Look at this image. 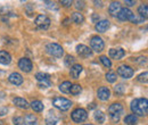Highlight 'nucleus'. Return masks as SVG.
<instances>
[{
    "label": "nucleus",
    "mask_w": 148,
    "mask_h": 125,
    "mask_svg": "<svg viewBox=\"0 0 148 125\" xmlns=\"http://www.w3.org/2000/svg\"><path fill=\"white\" fill-rule=\"evenodd\" d=\"M131 110L133 115L138 116H146L148 111V101L146 98H138L131 102Z\"/></svg>",
    "instance_id": "1"
},
{
    "label": "nucleus",
    "mask_w": 148,
    "mask_h": 125,
    "mask_svg": "<svg viewBox=\"0 0 148 125\" xmlns=\"http://www.w3.org/2000/svg\"><path fill=\"white\" fill-rule=\"evenodd\" d=\"M53 105L55 108L62 110V111H66L72 107V101L66 98H63V97H57L53 100Z\"/></svg>",
    "instance_id": "2"
},
{
    "label": "nucleus",
    "mask_w": 148,
    "mask_h": 125,
    "mask_svg": "<svg viewBox=\"0 0 148 125\" xmlns=\"http://www.w3.org/2000/svg\"><path fill=\"white\" fill-rule=\"evenodd\" d=\"M108 113L113 122H119L121 114L123 113V106L121 104H112L108 108Z\"/></svg>",
    "instance_id": "3"
},
{
    "label": "nucleus",
    "mask_w": 148,
    "mask_h": 125,
    "mask_svg": "<svg viewBox=\"0 0 148 125\" xmlns=\"http://www.w3.org/2000/svg\"><path fill=\"white\" fill-rule=\"evenodd\" d=\"M71 117H72V120L75 123H82L88 118V113L83 108H77V109L72 111Z\"/></svg>",
    "instance_id": "4"
},
{
    "label": "nucleus",
    "mask_w": 148,
    "mask_h": 125,
    "mask_svg": "<svg viewBox=\"0 0 148 125\" xmlns=\"http://www.w3.org/2000/svg\"><path fill=\"white\" fill-rule=\"evenodd\" d=\"M46 50L49 55L57 57V58H60L64 55V49L62 48V46H59L57 43H48L46 47Z\"/></svg>",
    "instance_id": "5"
},
{
    "label": "nucleus",
    "mask_w": 148,
    "mask_h": 125,
    "mask_svg": "<svg viewBox=\"0 0 148 125\" xmlns=\"http://www.w3.org/2000/svg\"><path fill=\"white\" fill-rule=\"evenodd\" d=\"M90 47H91V49L93 51L101 53L104 50V48H105V42L100 36H92L91 40H90Z\"/></svg>",
    "instance_id": "6"
},
{
    "label": "nucleus",
    "mask_w": 148,
    "mask_h": 125,
    "mask_svg": "<svg viewBox=\"0 0 148 125\" xmlns=\"http://www.w3.org/2000/svg\"><path fill=\"white\" fill-rule=\"evenodd\" d=\"M50 23H51L50 18L48 16H46V15H39V16H37L36 20H34V24L40 30H47L50 26Z\"/></svg>",
    "instance_id": "7"
},
{
    "label": "nucleus",
    "mask_w": 148,
    "mask_h": 125,
    "mask_svg": "<svg viewBox=\"0 0 148 125\" xmlns=\"http://www.w3.org/2000/svg\"><path fill=\"white\" fill-rule=\"evenodd\" d=\"M133 70L128 65H122L117 68V74L123 79H131L133 76Z\"/></svg>",
    "instance_id": "8"
},
{
    "label": "nucleus",
    "mask_w": 148,
    "mask_h": 125,
    "mask_svg": "<svg viewBox=\"0 0 148 125\" xmlns=\"http://www.w3.org/2000/svg\"><path fill=\"white\" fill-rule=\"evenodd\" d=\"M76 53L77 55L80 56V57H82V58H89V57H91L92 56V50L89 48V47H87V46H84V44H79V46H76Z\"/></svg>",
    "instance_id": "9"
},
{
    "label": "nucleus",
    "mask_w": 148,
    "mask_h": 125,
    "mask_svg": "<svg viewBox=\"0 0 148 125\" xmlns=\"http://www.w3.org/2000/svg\"><path fill=\"white\" fill-rule=\"evenodd\" d=\"M133 16V13L130 10L129 8H121L120 12L116 14V17L117 19L122 20V22H125V20H130Z\"/></svg>",
    "instance_id": "10"
},
{
    "label": "nucleus",
    "mask_w": 148,
    "mask_h": 125,
    "mask_svg": "<svg viewBox=\"0 0 148 125\" xmlns=\"http://www.w3.org/2000/svg\"><path fill=\"white\" fill-rule=\"evenodd\" d=\"M18 67L23 72L29 73V72L32 71L33 65H32V61H31L29 58H21L18 61Z\"/></svg>",
    "instance_id": "11"
},
{
    "label": "nucleus",
    "mask_w": 148,
    "mask_h": 125,
    "mask_svg": "<svg viewBox=\"0 0 148 125\" xmlns=\"http://www.w3.org/2000/svg\"><path fill=\"white\" fill-rule=\"evenodd\" d=\"M97 96H98V98L100 100L106 101L111 97V90L108 89V88H106V87H101V88H99L98 91H97Z\"/></svg>",
    "instance_id": "12"
},
{
    "label": "nucleus",
    "mask_w": 148,
    "mask_h": 125,
    "mask_svg": "<svg viewBox=\"0 0 148 125\" xmlns=\"http://www.w3.org/2000/svg\"><path fill=\"white\" fill-rule=\"evenodd\" d=\"M8 81L14 84V85H21L23 83V76L19 74V73H12L9 76H8Z\"/></svg>",
    "instance_id": "13"
},
{
    "label": "nucleus",
    "mask_w": 148,
    "mask_h": 125,
    "mask_svg": "<svg viewBox=\"0 0 148 125\" xmlns=\"http://www.w3.org/2000/svg\"><path fill=\"white\" fill-rule=\"evenodd\" d=\"M108 27H110V20H107V19L98 20V22L96 23V30H97L98 32H100V33L106 32V31L108 30Z\"/></svg>",
    "instance_id": "14"
},
{
    "label": "nucleus",
    "mask_w": 148,
    "mask_h": 125,
    "mask_svg": "<svg viewBox=\"0 0 148 125\" xmlns=\"http://www.w3.org/2000/svg\"><path fill=\"white\" fill-rule=\"evenodd\" d=\"M124 55H125V51L122 48H113V49L110 50V56L113 59H116V60L123 58Z\"/></svg>",
    "instance_id": "15"
},
{
    "label": "nucleus",
    "mask_w": 148,
    "mask_h": 125,
    "mask_svg": "<svg viewBox=\"0 0 148 125\" xmlns=\"http://www.w3.org/2000/svg\"><path fill=\"white\" fill-rule=\"evenodd\" d=\"M13 102H14V105H15L16 107L22 108V109H27V108L30 107V104H29L24 98H19V97L14 98Z\"/></svg>",
    "instance_id": "16"
},
{
    "label": "nucleus",
    "mask_w": 148,
    "mask_h": 125,
    "mask_svg": "<svg viewBox=\"0 0 148 125\" xmlns=\"http://www.w3.org/2000/svg\"><path fill=\"white\" fill-rule=\"evenodd\" d=\"M82 70H83V67H82L80 64H74L73 66H71V71H70L71 77H73V79H79V76H80Z\"/></svg>",
    "instance_id": "17"
},
{
    "label": "nucleus",
    "mask_w": 148,
    "mask_h": 125,
    "mask_svg": "<svg viewBox=\"0 0 148 125\" xmlns=\"http://www.w3.org/2000/svg\"><path fill=\"white\" fill-rule=\"evenodd\" d=\"M10 61H12V56H10V54L7 53V51H5V50H1L0 51V64L8 65V64H10Z\"/></svg>",
    "instance_id": "18"
},
{
    "label": "nucleus",
    "mask_w": 148,
    "mask_h": 125,
    "mask_svg": "<svg viewBox=\"0 0 148 125\" xmlns=\"http://www.w3.org/2000/svg\"><path fill=\"white\" fill-rule=\"evenodd\" d=\"M120 9H121V5H120V2H117V1H113L111 5H110L108 12H110V14H111L112 16H115V15L120 12Z\"/></svg>",
    "instance_id": "19"
},
{
    "label": "nucleus",
    "mask_w": 148,
    "mask_h": 125,
    "mask_svg": "<svg viewBox=\"0 0 148 125\" xmlns=\"http://www.w3.org/2000/svg\"><path fill=\"white\" fill-rule=\"evenodd\" d=\"M24 125H38V118L33 114H29L24 118Z\"/></svg>",
    "instance_id": "20"
},
{
    "label": "nucleus",
    "mask_w": 148,
    "mask_h": 125,
    "mask_svg": "<svg viewBox=\"0 0 148 125\" xmlns=\"http://www.w3.org/2000/svg\"><path fill=\"white\" fill-rule=\"evenodd\" d=\"M58 122V117L56 116L55 111H49L47 118H46V123L47 125H56Z\"/></svg>",
    "instance_id": "21"
},
{
    "label": "nucleus",
    "mask_w": 148,
    "mask_h": 125,
    "mask_svg": "<svg viewBox=\"0 0 148 125\" xmlns=\"http://www.w3.org/2000/svg\"><path fill=\"white\" fill-rule=\"evenodd\" d=\"M124 123L127 125H137L138 124V117L133 114H130V115H127L124 117Z\"/></svg>",
    "instance_id": "22"
},
{
    "label": "nucleus",
    "mask_w": 148,
    "mask_h": 125,
    "mask_svg": "<svg viewBox=\"0 0 148 125\" xmlns=\"http://www.w3.org/2000/svg\"><path fill=\"white\" fill-rule=\"evenodd\" d=\"M30 106L32 107V109L34 110V111H37V113H40V111H42L43 110V104L40 101V100H33L31 104H30Z\"/></svg>",
    "instance_id": "23"
},
{
    "label": "nucleus",
    "mask_w": 148,
    "mask_h": 125,
    "mask_svg": "<svg viewBox=\"0 0 148 125\" xmlns=\"http://www.w3.org/2000/svg\"><path fill=\"white\" fill-rule=\"evenodd\" d=\"M138 13H139V16L143 17L144 19H146L148 16V6L145 3V5H140L138 7Z\"/></svg>",
    "instance_id": "24"
},
{
    "label": "nucleus",
    "mask_w": 148,
    "mask_h": 125,
    "mask_svg": "<svg viewBox=\"0 0 148 125\" xmlns=\"http://www.w3.org/2000/svg\"><path fill=\"white\" fill-rule=\"evenodd\" d=\"M71 87H72V83L69 82V81H65V82H63V83L59 85V90H60L63 93H70Z\"/></svg>",
    "instance_id": "25"
},
{
    "label": "nucleus",
    "mask_w": 148,
    "mask_h": 125,
    "mask_svg": "<svg viewBox=\"0 0 148 125\" xmlns=\"http://www.w3.org/2000/svg\"><path fill=\"white\" fill-rule=\"evenodd\" d=\"M72 20H73L74 23H76V24H81V23H83L84 17H83V15L81 13L75 12V13L72 14Z\"/></svg>",
    "instance_id": "26"
},
{
    "label": "nucleus",
    "mask_w": 148,
    "mask_h": 125,
    "mask_svg": "<svg viewBox=\"0 0 148 125\" xmlns=\"http://www.w3.org/2000/svg\"><path fill=\"white\" fill-rule=\"evenodd\" d=\"M95 120H96V122L103 124V123L105 122V120H106V116H105V114H104L103 111L97 110V111L95 113Z\"/></svg>",
    "instance_id": "27"
},
{
    "label": "nucleus",
    "mask_w": 148,
    "mask_h": 125,
    "mask_svg": "<svg viewBox=\"0 0 148 125\" xmlns=\"http://www.w3.org/2000/svg\"><path fill=\"white\" fill-rule=\"evenodd\" d=\"M36 79L39 82H47V81H50V75L46 73H37Z\"/></svg>",
    "instance_id": "28"
},
{
    "label": "nucleus",
    "mask_w": 148,
    "mask_h": 125,
    "mask_svg": "<svg viewBox=\"0 0 148 125\" xmlns=\"http://www.w3.org/2000/svg\"><path fill=\"white\" fill-rule=\"evenodd\" d=\"M81 91H82V88H81L80 84H72L71 90H70V93H72L73 96H77V94L81 93Z\"/></svg>",
    "instance_id": "29"
},
{
    "label": "nucleus",
    "mask_w": 148,
    "mask_h": 125,
    "mask_svg": "<svg viewBox=\"0 0 148 125\" xmlns=\"http://www.w3.org/2000/svg\"><path fill=\"white\" fill-rule=\"evenodd\" d=\"M99 59H100V61L103 63V65H104L105 67H108V68H110V67L112 66V61L106 57V56H100Z\"/></svg>",
    "instance_id": "30"
},
{
    "label": "nucleus",
    "mask_w": 148,
    "mask_h": 125,
    "mask_svg": "<svg viewBox=\"0 0 148 125\" xmlns=\"http://www.w3.org/2000/svg\"><path fill=\"white\" fill-rule=\"evenodd\" d=\"M106 80L110 82V83H114L116 81V74L114 72H108L106 74Z\"/></svg>",
    "instance_id": "31"
},
{
    "label": "nucleus",
    "mask_w": 148,
    "mask_h": 125,
    "mask_svg": "<svg viewBox=\"0 0 148 125\" xmlns=\"http://www.w3.org/2000/svg\"><path fill=\"white\" fill-rule=\"evenodd\" d=\"M74 61H75V59H74L73 56H71V55L66 56V58H65V65H66V66H69V67H71V65L73 66Z\"/></svg>",
    "instance_id": "32"
},
{
    "label": "nucleus",
    "mask_w": 148,
    "mask_h": 125,
    "mask_svg": "<svg viewBox=\"0 0 148 125\" xmlns=\"http://www.w3.org/2000/svg\"><path fill=\"white\" fill-rule=\"evenodd\" d=\"M148 73L147 72H144V73H141L139 76H138V81L139 82H141V83H147L148 81Z\"/></svg>",
    "instance_id": "33"
},
{
    "label": "nucleus",
    "mask_w": 148,
    "mask_h": 125,
    "mask_svg": "<svg viewBox=\"0 0 148 125\" xmlns=\"http://www.w3.org/2000/svg\"><path fill=\"white\" fill-rule=\"evenodd\" d=\"M130 22H132V23H134V24H139V23H143V22H144V18L140 17V16H136V15L133 14V16L130 19Z\"/></svg>",
    "instance_id": "34"
},
{
    "label": "nucleus",
    "mask_w": 148,
    "mask_h": 125,
    "mask_svg": "<svg viewBox=\"0 0 148 125\" xmlns=\"http://www.w3.org/2000/svg\"><path fill=\"white\" fill-rule=\"evenodd\" d=\"M124 90H125V87H124L123 84H119V85L115 87V92H116L117 94H122V93L124 92Z\"/></svg>",
    "instance_id": "35"
},
{
    "label": "nucleus",
    "mask_w": 148,
    "mask_h": 125,
    "mask_svg": "<svg viewBox=\"0 0 148 125\" xmlns=\"http://www.w3.org/2000/svg\"><path fill=\"white\" fill-rule=\"evenodd\" d=\"M13 123H14V125H23L24 118L23 117H14L13 118Z\"/></svg>",
    "instance_id": "36"
},
{
    "label": "nucleus",
    "mask_w": 148,
    "mask_h": 125,
    "mask_svg": "<svg viewBox=\"0 0 148 125\" xmlns=\"http://www.w3.org/2000/svg\"><path fill=\"white\" fill-rule=\"evenodd\" d=\"M45 3L49 9H57V5L54 1H45Z\"/></svg>",
    "instance_id": "37"
},
{
    "label": "nucleus",
    "mask_w": 148,
    "mask_h": 125,
    "mask_svg": "<svg viewBox=\"0 0 148 125\" xmlns=\"http://www.w3.org/2000/svg\"><path fill=\"white\" fill-rule=\"evenodd\" d=\"M136 61L139 63L140 65H144V64L147 63V58H146V57H139L138 59H136Z\"/></svg>",
    "instance_id": "38"
},
{
    "label": "nucleus",
    "mask_w": 148,
    "mask_h": 125,
    "mask_svg": "<svg viewBox=\"0 0 148 125\" xmlns=\"http://www.w3.org/2000/svg\"><path fill=\"white\" fill-rule=\"evenodd\" d=\"M75 7L77 9H83L84 8V2L83 1H76L75 2Z\"/></svg>",
    "instance_id": "39"
},
{
    "label": "nucleus",
    "mask_w": 148,
    "mask_h": 125,
    "mask_svg": "<svg viewBox=\"0 0 148 125\" xmlns=\"http://www.w3.org/2000/svg\"><path fill=\"white\" fill-rule=\"evenodd\" d=\"M60 3H62L63 6H65V7H71L73 2H72L71 0H69V1H65V0H63V1H60Z\"/></svg>",
    "instance_id": "40"
},
{
    "label": "nucleus",
    "mask_w": 148,
    "mask_h": 125,
    "mask_svg": "<svg viewBox=\"0 0 148 125\" xmlns=\"http://www.w3.org/2000/svg\"><path fill=\"white\" fill-rule=\"evenodd\" d=\"M124 3L131 7V6H134V5H136V1H130V0H125V1H124Z\"/></svg>",
    "instance_id": "41"
},
{
    "label": "nucleus",
    "mask_w": 148,
    "mask_h": 125,
    "mask_svg": "<svg viewBox=\"0 0 148 125\" xmlns=\"http://www.w3.org/2000/svg\"><path fill=\"white\" fill-rule=\"evenodd\" d=\"M5 113H7V109H2V110H0V115H1V116L5 115Z\"/></svg>",
    "instance_id": "42"
},
{
    "label": "nucleus",
    "mask_w": 148,
    "mask_h": 125,
    "mask_svg": "<svg viewBox=\"0 0 148 125\" xmlns=\"http://www.w3.org/2000/svg\"><path fill=\"white\" fill-rule=\"evenodd\" d=\"M93 20H95V22H96V19H97V18H98V19H99V16H97V14H93Z\"/></svg>",
    "instance_id": "43"
},
{
    "label": "nucleus",
    "mask_w": 148,
    "mask_h": 125,
    "mask_svg": "<svg viewBox=\"0 0 148 125\" xmlns=\"http://www.w3.org/2000/svg\"><path fill=\"white\" fill-rule=\"evenodd\" d=\"M95 3H96V6H98V5H99V6L101 7V2H100V1H95Z\"/></svg>",
    "instance_id": "44"
},
{
    "label": "nucleus",
    "mask_w": 148,
    "mask_h": 125,
    "mask_svg": "<svg viewBox=\"0 0 148 125\" xmlns=\"http://www.w3.org/2000/svg\"><path fill=\"white\" fill-rule=\"evenodd\" d=\"M0 125H3V122H2V121H0Z\"/></svg>",
    "instance_id": "45"
},
{
    "label": "nucleus",
    "mask_w": 148,
    "mask_h": 125,
    "mask_svg": "<svg viewBox=\"0 0 148 125\" xmlns=\"http://www.w3.org/2000/svg\"><path fill=\"white\" fill-rule=\"evenodd\" d=\"M86 125H92V124H86Z\"/></svg>",
    "instance_id": "46"
}]
</instances>
